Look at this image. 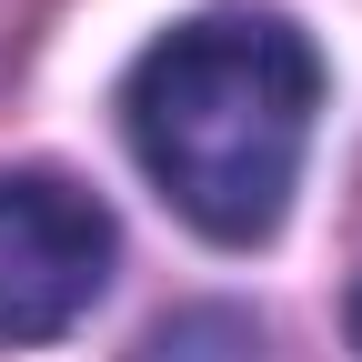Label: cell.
I'll list each match as a JSON object with an SVG mask.
<instances>
[{"instance_id":"obj_2","label":"cell","mask_w":362,"mask_h":362,"mask_svg":"<svg viewBox=\"0 0 362 362\" xmlns=\"http://www.w3.org/2000/svg\"><path fill=\"white\" fill-rule=\"evenodd\" d=\"M111 282V211L71 171H0V342L71 332Z\"/></svg>"},{"instance_id":"obj_1","label":"cell","mask_w":362,"mask_h":362,"mask_svg":"<svg viewBox=\"0 0 362 362\" xmlns=\"http://www.w3.org/2000/svg\"><path fill=\"white\" fill-rule=\"evenodd\" d=\"M312 111H322V51L292 11H192L121 81V131L151 192L221 252L282 232Z\"/></svg>"},{"instance_id":"obj_3","label":"cell","mask_w":362,"mask_h":362,"mask_svg":"<svg viewBox=\"0 0 362 362\" xmlns=\"http://www.w3.org/2000/svg\"><path fill=\"white\" fill-rule=\"evenodd\" d=\"M151 362H262V332L242 312H181L151 332Z\"/></svg>"},{"instance_id":"obj_4","label":"cell","mask_w":362,"mask_h":362,"mask_svg":"<svg viewBox=\"0 0 362 362\" xmlns=\"http://www.w3.org/2000/svg\"><path fill=\"white\" fill-rule=\"evenodd\" d=\"M352 342H362V292H352Z\"/></svg>"}]
</instances>
